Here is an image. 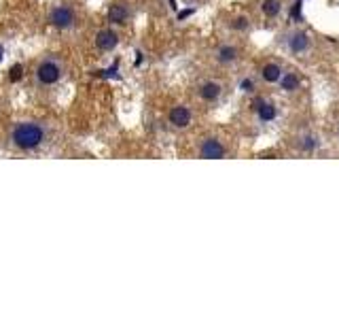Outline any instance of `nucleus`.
Here are the masks:
<instances>
[{
  "label": "nucleus",
  "mask_w": 339,
  "mask_h": 319,
  "mask_svg": "<svg viewBox=\"0 0 339 319\" xmlns=\"http://www.w3.org/2000/svg\"><path fill=\"white\" fill-rule=\"evenodd\" d=\"M168 119L174 128H186L191 124V111L186 107H183V104H178V107H174L172 111H170Z\"/></svg>",
  "instance_id": "nucleus-7"
},
{
  "label": "nucleus",
  "mask_w": 339,
  "mask_h": 319,
  "mask_svg": "<svg viewBox=\"0 0 339 319\" xmlns=\"http://www.w3.org/2000/svg\"><path fill=\"white\" fill-rule=\"evenodd\" d=\"M108 21L113 26H121V24H125L127 19H130V7H127L125 2H115V4H110L108 7Z\"/></svg>",
  "instance_id": "nucleus-6"
},
{
  "label": "nucleus",
  "mask_w": 339,
  "mask_h": 319,
  "mask_svg": "<svg viewBox=\"0 0 339 319\" xmlns=\"http://www.w3.org/2000/svg\"><path fill=\"white\" fill-rule=\"evenodd\" d=\"M236 57H237V49L231 47V45H223V47H219V51H216V60L220 64H231V62H236Z\"/></svg>",
  "instance_id": "nucleus-10"
},
{
  "label": "nucleus",
  "mask_w": 339,
  "mask_h": 319,
  "mask_svg": "<svg viewBox=\"0 0 339 319\" xmlns=\"http://www.w3.org/2000/svg\"><path fill=\"white\" fill-rule=\"evenodd\" d=\"M117 45H119V34L110 28H104L96 34V47L100 51H113Z\"/></svg>",
  "instance_id": "nucleus-5"
},
{
  "label": "nucleus",
  "mask_w": 339,
  "mask_h": 319,
  "mask_svg": "<svg viewBox=\"0 0 339 319\" xmlns=\"http://www.w3.org/2000/svg\"><path fill=\"white\" fill-rule=\"evenodd\" d=\"M21 73H23V68H21V66H13V71H11V81H17Z\"/></svg>",
  "instance_id": "nucleus-19"
},
{
  "label": "nucleus",
  "mask_w": 339,
  "mask_h": 319,
  "mask_svg": "<svg viewBox=\"0 0 339 319\" xmlns=\"http://www.w3.org/2000/svg\"><path fill=\"white\" fill-rule=\"evenodd\" d=\"M280 9H282V4H280V0H263L261 4V11L265 13L267 17H276L280 13Z\"/></svg>",
  "instance_id": "nucleus-13"
},
{
  "label": "nucleus",
  "mask_w": 339,
  "mask_h": 319,
  "mask_svg": "<svg viewBox=\"0 0 339 319\" xmlns=\"http://www.w3.org/2000/svg\"><path fill=\"white\" fill-rule=\"evenodd\" d=\"M261 75L267 83H276V81H280V77H282V68H280L278 64H265Z\"/></svg>",
  "instance_id": "nucleus-11"
},
{
  "label": "nucleus",
  "mask_w": 339,
  "mask_h": 319,
  "mask_svg": "<svg viewBox=\"0 0 339 319\" xmlns=\"http://www.w3.org/2000/svg\"><path fill=\"white\" fill-rule=\"evenodd\" d=\"M239 88H242V92L250 94V92H254V81L253 79H244L242 83H239Z\"/></svg>",
  "instance_id": "nucleus-18"
},
{
  "label": "nucleus",
  "mask_w": 339,
  "mask_h": 319,
  "mask_svg": "<svg viewBox=\"0 0 339 319\" xmlns=\"http://www.w3.org/2000/svg\"><path fill=\"white\" fill-rule=\"evenodd\" d=\"M307 47H309V38L305 32H295L288 38V49L293 54H303V51H307Z\"/></svg>",
  "instance_id": "nucleus-8"
},
{
  "label": "nucleus",
  "mask_w": 339,
  "mask_h": 319,
  "mask_svg": "<svg viewBox=\"0 0 339 319\" xmlns=\"http://www.w3.org/2000/svg\"><path fill=\"white\" fill-rule=\"evenodd\" d=\"M74 21H77V15L66 4H60V7L51 9V13H49V24L57 28V30H68V28L74 26Z\"/></svg>",
  "instance_id": "nucleus-3"
},
{
  "label": "nucleus",
  "mask_w": 339,
  "mask_h": 319,
  "mask_svg": "<svg viewBox=\"0 0 339 319\" xmlns=\"http://www.w3.org/2000/svg\"><path fill=\"white\" fill-rule=\"evenodd\" d=\"M47 130L38 121H19L11 130V143L21 151H32L45 143Z\"/></svg>",
  "instance_id": "nucleus-1"
},
{
  "label": "nucleus",
  "mask_w": 339,
  "mask_h": 319,
  "mask_svg": "<svg viewBox=\"0 0 339 319\" xmlns=\"http://www.w3.org/2000/svg\"><path fill=\"white\" fill-rule=\"evenodd\" d=\"M256 113H259V117L263 121H271V119H276V107L270 102H263L259 109H256Z\"/></svg>",
  "instance_id": "nucleus-14"
},
{
  "label": "nucleus",
  "mask_w": 339,
  "mask_h": 319,
  "mask_svg": "<svg viewBox=\"0 0 339 319\" xmlns=\"http://www.w3.org/2000/svg\"><path fill=\"white\" fill-rule=\"evenodd\" d=\"M62 79V64L53 60V57H47L36 66V81L40 85H55Z\"/></svg>",
  "instance_id": "nucleus-2"
},
{
  "label": "nucleus",
  "mask_w": 339,
  "mask_h": 319,
  "mask_svg": "<svg viewBox=\"0 0 339 319\" xmlns=\"http://www.w3.org/2000/svg\"><path fill=\"white\" fill-rule=\"evenodd\" d=\"M220 85L216 83V81H208V83H203L202 85V90H200V96L203 98V100H208V102H214L216 98L220 96Z\"/></svg>",
  "instance_id": "nucleus-9"
},
{
  "label": "nucleus",
  "mask_w": 339,
  "mask_h": 319,
  "mask_svg": "<svg viewBox=\"0 0 339 319\" xmlns=\"http://www.w3.org/2000/svg\"><path fill=\"white\" fill-rule=\"evenodd\" d=\"M231 28H233V30H246V28H248V19H246V17H237V19L231 24Z\"/></svg>",
  "instance_id": "nucleus-16"
},
{
  "label": "nucleus",
  "mask_w": 339,
  "mask_h": 319,
  "mask_svg": "<svg viewBox=\"0 0 339 319\" xmlns=\"http://www.w3.org/2000/svg\"><path fill=\"white\" fill-rule=\"evenodd\" d=\"M2 54H4V51H2V45H0V60H2Z\"/></svg>",
  "instance_id": "nucleus-21"
},
{
  "label": "nucleus",
  "mask_w": 339,
  "mask_h": 319,
  "mask_svg": "<svg viewBox=\"0 0 339 319\" xmlns=\"http://www.w3.org/2000/svg\"><path fill=\"white\" fill-rule=\"evenodd\" d=\"M200 155L203 160H220L225 158V147L219 138H206L200 147Z\"/></svg>",
  "instance_id": "nucleus-4"
},
{
  "label": "nucleus",
  "mask_w": 339,
  "mask_h": 319,
  "mask_svg": "<svg viewBox=\"0 0 339 319\" xmlns=\"http://www.w3.org/2000/svg\"><path fill=\"white\" fill-rule=\"evenodd\" d=\"M301 2L303 0H295L293 9H290V17H293V19H301Z\"/></svg>",
  "instance_id": "nucleus-17"
},
{
  "label": "nucleus",
  "mask_w": 339,
  "mask_h": 319,
  "mask_svg": "<svg viewBox=\"0 0 339 319\" xmlns=\"http://www.w3.org/2000/svg\"><path fill=\"white\" fill-rule=\"evenodd\" d=\"M301 147L305 149V151H312V149H316V147H318V138H314V136H307V138H303Z\"/></svg>",
  "instance_id": "nucleus-15"
},
{
  "label": "nucleus",
  "mask_w": 339,
  "mask_h": 319,
  "mask_svg": "<svg viewBox=\"0 0 339 319\" xmlns=\"http://www.w3.org/2000/svg\"><path fill=\"white\" fill-rule=\"evenodd\" d=\"M189 15H193V9H186V11H180L178 13V19H186Z\"/></svg>",
  "instance_id": "nucleus-20"
},
{
  "label": "nucleus",
  "mask_w": 339,
  "mask_h": 319,
  "mask_svg": "<svg viewBox=\"0 0 339 319\" xmlns=\"http://www.w3.org/2000/svg\"><path fill=\"white\" fill-rule=\"evenodd\" d=\"M280 85H282V90H286V92H293V90L299 88V77L293 75V73H286V75L280 77Z\"/></svg>",
  "instance_id": "nucleus-12"
}]
</instances>
